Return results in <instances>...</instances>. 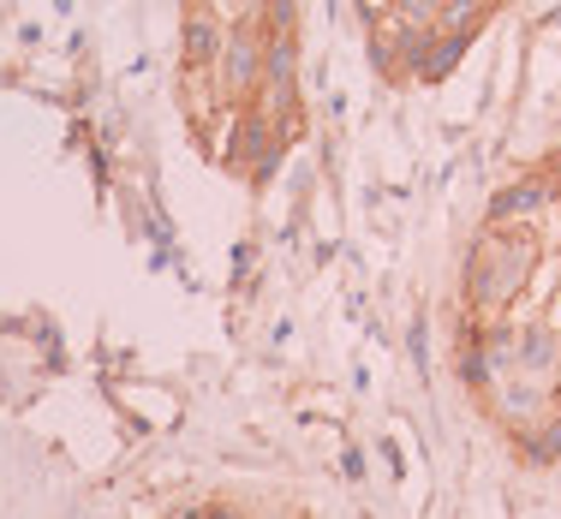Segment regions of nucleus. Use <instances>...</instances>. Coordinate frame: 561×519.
<instances>
[{"instance_id": "4", "label": "nucleus", "mask_w": 561, "mask_h": 519, "mask_svg": "<svg viewBox=\"0 0 561 519\" xmlns=\"http://www.w3.org/2000/svg\"><path fill=\"white\" fill-rule=\"evenodd\" d=\"M543 204H550V192H543L538 180H519V185H507V192H496V204H490V221H531Z\"/></svg>"}, {"instance_id": "6", "label": "nucleus", "mask_w": 561, "mask_h": 519, "mask_svg": "<svg viewBox=\"0 0 561 519\" xmlns=\"http://www.w3.org/2000/svg\"><path fill=\"white\" fill-rule=\"evenodd\" d=\"M436 55H412V72H419V78H443L448 72V66L454 60H460V48H466V36H436Z\"/></svg>"}, {"instance_id": "7", "label": "nucleus", "mask_w": 561, "mask_h": 519, "mask_svg": "<svg viewBox=\"0 0 561 519\" xmlns=\"http://www.w3.org/2000/svg\"><path fill=\"white\" fill-rule=\"evenodd\" d=\"M341 465H346V477H365V454H358V448H346Z\"/></svg>"}, {"instance_id": "2", "label": "nucleus", "mask_w": 561, "mask_h": 519, "mask_svg": "<svg viewBox=\"0 0 561 519\" xmlns=\"http://www.w3.org/2000/svg\"><path fill=\"white\" fill-rule=\"evenodd\" d=\"M209 78L221 84V96H251L263 84V31L257 24H227V48Z\"/></svg>"}, {"instance_id": "1", "label": "nucleus", "mask_w": 561, "mask_h": 519, "mask_svg": "<svg viewBox=\"0 0 561 519\" xmlns=\"http://www.w3.org/2000/svg\"><path fill=\"white\" fill-rule=\"evenodd\" d=\"M531 269V233L526 228H502L490 233L484 245L472 251V263H466V299L478 304V311H496L519 292Z\"/></svg>"}, {"instance_id": "5", "label": "nucleus", "mask_w": 561, "mask_h": 519, "mask_svg": "<svg viewBox=\"0 0 561 519\" xmlns=\"http://www.w3.org/2000/svg\"><path fill=\"white\" fill-rule=\"evenodd\" d=\"M514 365L519 370H550L556 365V335L550 328H519L514 335Z\"/></svg>"}, {"instance_id": "8", "label": "nucleus", "mask_w": 561, "mask_h": 519, "mask_svg": "<svg viewBox=\"0 0 561 519\" xmlns=\"http://www.w3.org/2000/svg\"><path fill=\"white\" fill-rule=\"evenodd\" d=\"M173 519H204V514H173Z\"/></svg>"}, {"instance_id": "3", "label": "nucleus", "mask_w": 561, "mask_h": 519, "mask_svg": "<svg viewBox=\"0 0 561 519\" xmlns=\"http://www.w3.org/2000/svg\"><path fill=\"white\" fill-rule=\"evenodd\" d=\"M227 48V19L209 7H192L185 12V72H216Z\"/></svg>"}]
</instances>
